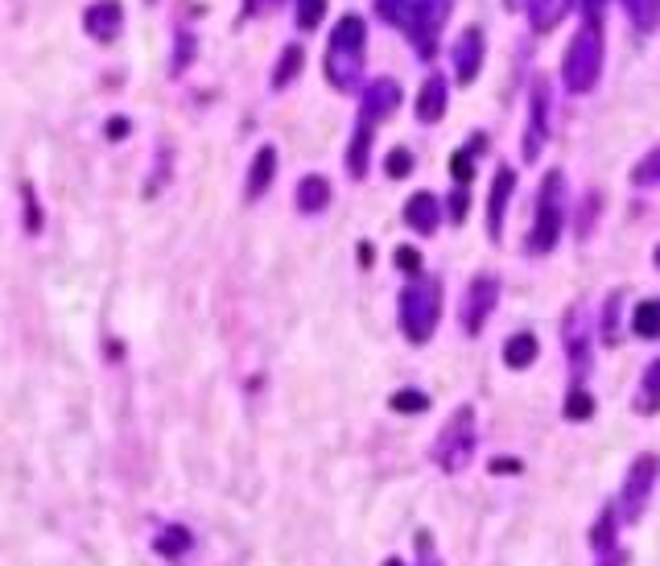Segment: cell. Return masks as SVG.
<instances>
[{
	"label": "cell",
	"instance_id": "1",
	"mask_svg": "<svg viewBox=\"0 0 660 566\" xmlns=\"http://www.w3.org/2000/svg\"><path fill=\"white\" fill-rule=\"evenodd\" d=\"M380 4V18H389L392 25H401L413 46L422 54H434L438 42L441 18L450 13V0H376Z\"/></svg>",
	"mask_w": 660,
	"mask_h": 566
},
{
	"label": "cell",
	"instance_id": "2",
	"mask_svg": "<svg viewBox=\"0 0 660 566\" xmlns=\"http://www.w3.org/2000/svg\"><path fill=\"white\" fill-rule=\"evenodd\" d=\"M599 70H603V25H599V18H586L574 42H570V51H566L561 79L574 96H582L599 84Z\"/></svg>",
	"mask_w": 660,
	"mask_h": 566
},
{
	"label": "cell",
	"instance_id": "3",
	"mask_svg": "<svg viewBox=\"0 0 660 566\" xmlns=\"http://www.w3.org/2000/svg\"><path fill=\"white\" fill-rule=\"evenodd\" d=\"M363 21L359 18H343L331 34V51H326V79L339 87V91H351L359 84V70H363Z\"/></svg>",
	"mask_w": 660,
	"mask_h": 566
},
{
	"label": "cell",
	"instance_id": "4",
	"mask_svg": "<svg viewBox=\"0 0 660 566\" xmlns=\"http://www.w3.org/2000/svg\"><path fill=\"white\" fill-rule=\"evenodd\" d=\"M441 319V281L434 277H417L405 293H401V326H405L409 344H425L434 335Z\"/></svg>",
	"mask_w": 660,
	"mask_h": 566
},
{
	"label": "cell",
	"instance_id": "5",
	"mask_svg": "<svg viewBox=\"0 0 660 566\" xmlns=\"http://www.w3.org/2000/svg\"><path fill=\"white\" fill-rule=\"evenodd\" d=\"M561 187L566 178L558 170L549 174L541 182V199H537V220H533V236H528V253L533 257H545L553 253V244L561 236V215H566V199H561Z\"/></svg>",
	"mask_w": 660,
	"mask_h": 566
},
{
	"label": "cell",
	"instance_id": "6",
	"mask_svg": "<svg viewBox=\"0 0 660 566\" xmlns=\"http://www.w3.org/2000/svg\"><path fill=\"white\" fill-rule=\"evenodd\" d=\"M474 443H479V430H474V410H471V406H462V410H455V418L441 426L438 443H434V459H438L441 471H462V467L471 464Z\"/></svg>",
	"mask_w": 660,
	"mask_h": 566
},
{
	"label": "cell",
	"instance_id": "7",
	"mask_svg": "<svg viewBox=\"0 0 660 566\" xmlns=\"http://www.w3.org/2000/svg\"><path fill=\"white\" fill-rule=\"evenodd\" d=\"M657 476H660L657 455H636V464H631L624 488H619V517H624L627 525H636L644 517L648 497H652V488H657Z\"/></svg>",
	"mask_w": 660,
	"mask_h": 566
},
{
	"label": "cell",
	"instance_id": "8",
	"mask_svg": "<svg viewBox=\"0 0 660 566\" xmlns=\"http://www.w3.org/2000/svg\"><path fill=\"white\" fill-rule=\"evenodd\" d=\"M495 298H500V281L491 274H479L471 281V290H467V302H462V326H467V335H479L483 323L491 319V310H495Z\"/></svg>",
	"mask_w": 660,
	"mask_h": 566
},
{
	"label": "cell",
	"instance_id": "9",
	"mask_svg": "<svg viewBox=\"0 0 660 566\" xmlns=\"http://www.w3.org/2000/svg\"><path fill=\"white\" fill-rule=\"evenodd\" d=\"M549 137V84L533 79V100H528V137H525V162L541 157V145Z\"/></svg>",
	"mask_w": 660,
	"mask_h": 566
},
{
	"label": "cell",
	"instance_id": "10",
	"mask_svg": "<svg viewBox=\"0 0 660 566\" xmlns=\"http://www.w3.org/2000/svg\"><path fill=\"white\" fill-rule=\"evenodd\" d=\"M479 67H483V30L467 25L455 42V79L458 84H474Z\"/></svg>",
	"mask_w": 660,
	"mask_h": 566
},
{
	"label": "cell",
	"instance_id": "11",
	"mask_svg": "<svg viewBox=\"0 0 660 566\" xmlns=\"http://www.w3.org/2000/svg\"><path fill=\"white\" fill-rule=\"evenodd\" d=\"M512 190H516V174H512L508 166L495 170V182H491V195H488V236L495 244L504 236V211H508Z\"/></svg>",
	"mask_w": 660,
	"mask_h": 566
},
{
	"label": "cell",
	"instance_id": "12",
	"mask_svg": "<svg viewBox=\"0 0 660 566\" xmlns=\"http://www.w3.org/2000/svg\"><path fill=\"white\" fill-rule=\"evenodd\" d=\"M396 100H401V87L392 84V79H376V84L363 91V108H359V116L380 124L384 116L396 112Z\"/></svg>",
	"mask_w": 660,
	"mask_h": 566
},
{
	"label": "cell",
	"instance_id": "13",
	"mask_svg": "<svg viewBox=\"0 0 660 566\" xmlns=\"http://www.w3.org/2000/svg\"><path fill=\"white\" fill-rule=\"evenodd\" d=\"M83 25L96 42H112V37L120 34V25H124V9H120V0H100V4H91Z\"/></svg>",
	"mask_w": 660,
	"mask_h": 566
},
{
	"label": "cell",
	"instance_id": "14",
	"mask_svg": "<svg viewBox=\"0 0 660 566\" xmlns=\"http://www.w3.org/2000/svg\"><path fill=\"white\" fill-rule=\"evenodd\" d=\"M566 352H570L574 368H586V360H591V347H586V310L582 307H570V314H566Z\"/></svg>",
	"mask_w": 660,
	"mask_h": 566
},
{
	"label": "cell",
	"instance_id": "15",
	"mask_svg": "<svg viewBox=\"0 0 660 566\" xmlns=\"http://www.w3.org/2000/svg\"><path fill=\"white\" fill-rule=\"evenodd\" d=\"M438 220H441V211H438V199L429 195V190H422V195H413L405 203V223L409 227H417V232H438Z\"/></svg>",
	"mask_w": 660,
	"mask_h": 566
},
{
	"label": "cell",
	"instance_id": "16",
	"mask_svg": "<svg viewBox=\"0 0 660 566\" xmlns=\"http://www.w3.org/2000/svg\"><path fill=\"white\" fill-rule=\"evenodd\" d=\"M446 116V79H429L422 87V96H417V121L422 124H438Z\"/></svg>",
	"mask_w": 660,
	"mask_h": 566
},
{
	"label": "cell",
	"instance_id": "17",
	"mask_svg": "<svg viewBox=\"0 0 660 566\" xmlns=\"http://www.w3.org/2000/svg\"><path fill=\"white\" fill-rule=\"evenodd\" d=\"M521 9L528 13V21H533V30H537V34H549V30H553L561 18H566L570 0H525Z\"/></svg>",
	"mask_w": 660,
	"mask_h": 566
},
{
	"label": "cell",
	"instance_id": "18",
	"mask_svg": "<svg viewBox=\"0 0 660 566\" xmlns=\"http://www.w3.org/2000/svg\"><path fill=\"white\" fill-rule=\"evenodd\" d=\"M376 124L372 121H363L359 116V124H356V141H351V149H347V170L356 174V178H363L368 174V149H372V133Z\"/></svg>",
	"mask_w": 660,
	"mask_h": 566
},
{
	"label": "cell",
	"instance_id": "19",
	"mask_svg": "<svg viewBox=\"0 0 660 566\" xmlns=\"http://www.w3.org/2000/svg\"><path fill=\"white\" fill-rule=\"evenodd\" d=\"M272 174H277V149H272V145H265V149L256 154V162H253V174H248V199H260V195L269 190Z\"/></svg>",
	"mask_w": 660,
	"mask_h": 566
},
{
	"label": "cell",
	"instance_id": "20",
	"mask_svg": "<svg viewBox=\"0 0 660 566\" xmlns=\"http://www.w3.org/2000/svg\"><path fill=\"white\" fill-rule=\"evenodd\" d=\"M537 335L533 331H516L508 344H504V360H508V368H528V364L537 360Z\"/></svg>",
	"mask_w": 660,
	"mask_h": 566
},
{
	"label": "cell",
	"instance_id": "21",
	"mask_svg": "<svg viewBox=\"0 0 660 566\" xmlns=\"http://www.w3.org/2000/svg\"><path fill=\"white\" fill-rule=\"evenodd\" d=\"M326 203H331V182H326V178H318V174L302 178V187H298V207L314 215V211H322Z\"/></svg>",
	"mask_w": 660,
	"mask_h": 566
},
{
	"label": "cell",
	"instance_id": "22",
	"mask_svg": "<svg viewBox=\"0 0 660 566\" xmlns=\"http://www.w3.org/2000/svg\"><path fill=\"white\" fill-rule=\"evenodd\" d=\"M636 410L640 413H657L660 410V360L648 364V373L640 380V397H636Z\"/></svg>",
	"mask_w": 660,
	"mask_h": 566
},
{
	"label": "cell",
	"instance_id": "23",
	"mask_svg": "<svg viewBox=\"0 0 660 566\" xmlns=\"http://www.w3.org/2000/svg\"><path fill=\"white\" fill-rule=\"evenodd\" d=\"M153 550H157L161 558H182V554L190 550V530L187 525H170L166 533H157Z\"/></svg>",
	"mask_w": 660,
	"mask_h": 566
},
{
	"label": "cell",
	"instance_id": "24",
	"mask_svg": "<svg viewBox=\"0 0 660 566\" xmlns=\"http://www.w3.org/2000/svg\"><path fill=\"white\" fill-rule=\"evenodd\" d=\"M624 9H627V18H631V25L636 30H657V21H660V0H624Z\"/></svg>",
	"mask_w": 660,
	"mask_h": 566
},
{
	"label": "cell",
	"instance_id": "25",
	"mask_svg": "<svg viewBox=\"0 0 660 566\" xmlns=\"http://www.w3.org/2000/svg\"><path fill=\"white\" fill-rule=\"evenodd\" d=\"M631 331H636V335H644V340H652V335H660V302H657V298H652V302H640V307H636Z\"/></svg>",
	"mask_w": 660,
	"mask_h": 566
},
{
	"label": "cell",
	"instance_id": "26",
	"mask_svg": "<svg viewBox=\"0 0 660 566\" xmlns=\"http://www.w3.org/2000/svg\"><path fill=\"white\" fill-rule=\"evenodd\" d=\"M631 182H636V187H660V145L631 170Z\"/></svg>",
	"mask_w": 660,
	"mask_h": 566
},
{
	"label": "cell",
	"instance_id": "27",
	"mask_svg": "<svg viewBox=\"0 0 660 566\" xmlns=\"http://www.w3.org/2000/svg\"><path fill=\"white\" fill-rule=\"evenodd\" d=\"M302 58H305L302 46H289V51L281 54V67H277V75H272V87H286L289 79L302 70Z\"/></svg>",
	"mask_w": 660,
	"mask_h": 566
},
{
	"label": "cell",
	"instance_id": "28",
	"mask_svg": "<svg viewBox=\"0 0 660 566\" xmlns=\"http://www.w3.org/2000/svg\"><path fill=\"white\" fill-rule=\"evenodd\" d=\"M389 406H392L396 413H422V410H429V397L417 393V389H401V393L392 397Z\"/></svg>",
	"mask_w": 660,
	"mask_h": 566
},
{
	"label": "cell",
	"instance_id": "29",
	"mask_svg": "<svg viewBox=\"0 0 660 566\" xmlns=\"http://www.w3.org/2000/svg\"><path fill=\"white\" fill-rule=\"evenodd\" d=\"M594 413V401L586 389H570V401H566V418L570 422H582V418H591Z\"/></svg>",
	"mask_w": 660,
	"mask_h": 566
},
{
	"label": "cell",
	"instance_id": "30",
	"mask_svg": "<svg viewBox=\"0 0 660 566\" xmlns=\"http://www.w3.org/2000/svg\"><path fill=\"white\" fill-rule=\"evenodd\" d=\"M322 13H326V0H298V25L302 30H314L322 21Z\"/></svg>",
	"mask_w": 660,
	"mask_h": 566
},
{
	"label": "cell",
	"instance_id": "31",
	"mask_svg": "<svg viewBox=\"0 0 660 566\" xmlns=\"http://www.w3.org/2000/svg\"><path fill=\"white\" fill-rule=\"evenodd\" d=\"M611 517H615V509H607V513L599 517V525H594V533H591L594 550H611Z\"/></svg>",
	"mask_w": 660,
	"mask_h": 566
},
{
	"label": "cell",
	"instance_id": "32",
	"mask_svg": "<svg viewBox=\"0 0 660 566\" xmlns=\"http://www.w3.org/2000/svg\"><path fill=\"white\" fill-rule=\"evenodd\" d=\"M409 170H413V157H409V149H392V154H389V174H392V178H405Z\"/></svg>",
	"mask_w": 660,
	"mask_h": 566
},
{
	"label": "cell",
	"instance_id": "33",
	"mask_svg": "<svg viewBox=\"0 0 660 566\" xmlns=\"http://www.w3.org/2000/svg\"><path fill=\"white\" fill-rule=\"evenodd\" d=\"M615 326H619V298H611L607 314H603V340L607 344H615Z\"/></svg>",
	"mask_w": 660,
	"mask_h": 566
},
{
	"label": "cell",
	"instance_id": "34",
	"mask_svg": "<svg viewBox=\"0 0 660 566\" xmlns=\"http://www.w3.org/2000/svg\"><path fill=\"white\" fill-rule=\"evenodd\" d=\"M396 265H401L405 274L422 277V253H417V248H396Z\"/></svg>",
	"mask_w": 660,
	"mask_h": 566
},
{
	"label": "cell",
	"instance_id": "35",
	"mask_svg": "<svg viewBox=\"0 0 660 566\" xmlns=\"http://www.w3.org/2000/svg\"><path fill=\"white\" fill-rule=\"evenodd\" d=\"M450 170H455L458 182H471V149H458V154L450 157Z\"/></svg>",
	"mask_w": 660,
	"mask_h": 566
},
{
	"label": "cell",
	"instance_id": "36",
	"mask_svg": "<svg viewBox=\"0 0 660 566\" xmlns=\"http://www.w3.org/2000/svg\"><path fill=\"white\" fill-rule=\"evenodd\" d=\"M462 215H467V195L458 190V195H455V203H450V220H462Z\"/></svg>",
	"mask_w": 660,
	"mask_h": 566
},
{
	"label": "cell",
	"instance_id": "37",
	"mask_svg": "<svg viewBox=\"0 0 660 566\" xmlns=\"http://www.w3.org/2000/svg\"><path fill=\"white\" fill-rule=\"evenodd\" d=\"M491 471H500V476H508V471H521V459H495Z\"/></svg>",
	"mask_w": 660,
	"mask_h": 566
},
{
	"label": "cell",
	"instance_id": "38",
	"mask_svg": "<svg viewBox=\"0 0 660 566\" xmlns=\"http://www.w3.org/2000/svg\"><path fill=\"white\" fill-rule=\"evenodd\" d=\"M417 546H422V554H425V563H422V566H438V558L429 554V533H417Z\"/></svg>",
	"mask_w": 660,
	"mask_h": 566
},
{
	"label": "cell",
	"instance_id": "39",
	"mask_svg": "<svg viewBox=\"0 0 660 566\" xmlns=\"http://www.w3.org/2000/svg\"><path fill=\"white\" fill-rule=\"evenodd\" d=\"M603 4H607V0H582V9H586V18H599V13H603Z\"/></svg>",
	"mask_w": 660,
	"mask_h": 566
},
{
	"label": "cell",
	"instance_id": "40",
	"mask_svg": "<svg viewBox=\"0 0 660 566\" xmlns=\"http://www.w3.org/2000/svg\"><path fill=\"white\" fill-rule=\"evenodd\" d=\"M384 566H405V563H401V558H389V563H384Z\"/></svg>",
	"mask_w": 660,
	"mask_h": 566
},
{
	"label": "cell",
	"instance_id": "41",
	"mask_svg": "<svg viewBox=\"0 0 660 566\" xmlns=\"http://www.w3.org/2000/svg\"><path fill=\"white\" fill-rule=\"evenodd\" d=\"M657 269H660V244H657Z\"/></svg>",
	"mask_w": 660,
	"mask_h": 566
}]
</instances>
